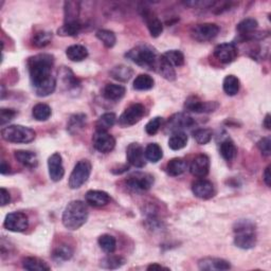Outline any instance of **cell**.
Segmentation results:
<instances>
[{
  "mask_svg": "<svg viewBox=\"0 0 271 271\" xmlns=\"http://www.w3.org/2000/svg\"><path fill=\"white\" fill-rule=\"evenodd\" d=\"M54 56L48 53L34 55L28 60V69L35 93L38 96H48L54 92L56 80L51 74Z\"/></svg>",
  "mask_w": 271,
  "mask_h": 271,
  "instance_id": "obj_1",
  "label": "cell"
},
{
  "mask_svg": "<svg viewBox=\"0 0 271 271\" xmlns=\"http://www.w3.org/2000/svg\"><path fill=\"white\" fill-rule=\"evenodd\" d=\"M88 219V208L81 200H73L68 203L63 212V225L71 231L80 229Z\"/></svg>",
  "mask_w": 271,
  "mask_h": 271,
  "instance_id": "obj_2",
  "label": "cell"
},
{
  "mask_svg": "<svg viewBox=\"0 0 271 271\" xmlns=\"http://www.w3.org/2000/svg\"><path fill=\"white\" fill-rule=\"evenodd\" d=\"M125 57L136 65L152 70L156 69V65L159 60L156 50L149 45L136 46L125 54Z\"/></svg>",
  "mask_w": 271,
  "mask_h": 271,
  "instance_id": "obj_3",
  "label": "cell"
},
{
  "mask_svg": "<svg viewBox=\"0 0 271 271\" xmlns=\"http://www.w3.org/2000/svg\"><path fill=\"white\" fill-rule=\"evenodd\" d=\"M234 244L236 247L248 250L252 249L256 245L255 226L250 220L241 219L234 225Z\"/></svg>",
  "mask_w": 271,
  "mask_h": 271,
  "instance_id": "obj_4",
  "label": "cell"
},
{
  "mask_svg": "<svg viewBox=\"0 0 271 271\" xmlns=\"http://www.w3.org/2000/svg\"><path fill=\"white\" fill-rule=\"evenodd\" d=\"M2 137L4 140L11 143H30L35 137L36 132L23 125H9L2 130Z\"/></svg>",
  "mask_w": 271,
  "mask_h": 271,
  "instance_id": "obj_5",
  "label": "cell"
},
{
  "mask_svg": "<svg viewBox=\"0 0 271 271\" xmlns=\"http://www.w3.org/2000/svg\"><path fill=\"white\" fill-rule=\"evenodd\" d=\"M91 173V163L89 160L83 159L75 164V167L70 174L69 177V185L70 189L76 190L80 189L84 183L88 180Z\"/></svg>",
  "mask_w": 271,
  "mask_h": 271,
  "instance_id": "obj_6",
  "label": "cell"
},
{
  "mask_svg": "<svg viewBox=\"0 0 271 271\" xmlns=\"http://www.w3.org/2000/svg\"><path fill=\"white\" fill-rule=\"evenodd\" d=\"M145 113V107L140 103H134L124 110L120 115L119 124L123 127L132 126L136 123H138Z\"/></svg>",
  "mask_w": 271,
  "mask_h": 271,
  "instance_id": "obj_7",
  "label": "cell"
},
{
  "mask_svg": "<svg viewBox=\"0 0 271 271\" xmlns=\"http://www.w3.org/2000/svg\"><path fill=\"white\" fill-rule=\"evenodd\" d=\"M155 182L154 177L151 174L137 172L133 173L126 179V185L134 192L149 191Z\"/></svg>",
  "mask_w": 271,
  "mask_h": 271,
  "instance_id": "obj_8",
  "label": "cell"
},
{
  "mask_svg": "<svg viewBox=\"0 0 271 271\" xmlns=\"http://www.w3.org/2000/svg\"><path fill=\"white\" fill-rule=\"evenodd\" d=\"M219 33V27L215 24H199L192 28L191 35L195 41L199 43L209 42L216 37Z\"/></svg>",
  "mask_w": 271,
  "mask_h": 271,
  "instance_id": "obj_9",
  "label": "cell"
},
{
  "mask_svg": "<svg viewBox=\"0 0 271 271\" xmlns=\"http://www.w3.org/2000/svg\"><path fill=\"white\" fill-rule=\"evenodd\" d=\"M4 227L12 232H24L29 227V218L23 212H13L6 216Z\"/></svg>",
  "mask_w": 271,
  "mask_h": 271,
  "instance_id": "obj_10",
  "label": "cell"
},
{
  "mask_svg": "<svg viewBox=\"0 0 271 271\" xmlns=\"http://www.w3.org/2000/svg\"><path fill=\"white\" fill-rule=\"evenodd\" d=\"M92 145L98 152L107 154L114 149L115 139L107 131L96 130L92 137Z\"/></svg>",
  "mask_w": 271,
  "mask_h": 271,
  "instance_id": "obj_11",
  "label": "cell"
},
{
  "mask_svg": "<svg viewBox=\"0 0 271 271\" xmlns=\"http://www.w3.org/2000/svg\"><path fill=\"white\" fill-rule=\"evenodd\" d=\"M195 125V120L187 113H175L169 119L166 128L171 132L182 131V129L191 128Z\"/></svg>",
  "mask_w": 271,
  "mask_h": 271,
  "instance_id": "obj_12",
  "label": "cell"
},
{
  "mask_svg": "<svg viewBox=\"0 0 271 271\" xmlns=\"http://www.w3.org/2000/svg\"><path fill=\"white\" fill-rule=\"evenodd\" d=\"M218 106L217 102H203L195 95L189 96L185 103V108L195 113L213 112L218 108Z\"/></svg>",
  "mask_w": 271,
  "mask_h": 271,
  "instance_id": "obj_13",
  "label": "cell"
},
{
  "mask_svg": "<svg viewBox=\"0 0 271 271\" xmlns=\"http://www.w3.org/2000/svg\"><path fill=\"white\" fill-rule=\"evenodd\" d=\"M238 49L234 43H224L215 47L214 56L222 64H230L236 60Z\"/></svg>",
  "mask_w": 271,
  "mask_h": 271,
  "instance_id": "obj_14",
  "label": "cell"
},
{
  "mask_svg": "<svg viewBox=\"0 0 271 271\" xmlns=\"http://www.w3.org/2000/svg\"><path fill=\"white\" fill-rule=\"evenodd\" d=\"M126 158L129 164L134 168L142 169L147 164L144 149L139 143H130L126 150Z\"/></svg>",
  "mask_w": 271,
  "mask_h": 271,
  "instance_id": "obj_15",
  "label": "cell"
},
{
  "mask_svg": "<svg viewBox=\"0 0 271 271\" xmlns=\"http://www.w3.org/2000/svg\"><path fill=\"white\" fill-rule=\"evenodd\" d=\"M48 170H49V176L52 181L59 182L64 178L65 169L60 153H54L48 159Z\"/></svg>",
  "mask_w": 271,
  "mask_h": 271,
  "instance_id": "obj_16",
  "label": "cell"
},
{
  "mask_svg": "<svg viewBox=\"0 0 271 271\" xmlns=\"http://www.w3.org/2000/svg\"><path fill=\"white\" fill-rule=\"evenodd\" d=\"M210 170V159L205 154H200L193 159L191 166H190V172L193 176L198 178H205Z\"/></svg>",
  "mask_w": 271,
  "mask_h": 271,
  "instance_id": "obj_17",
  "label": "cell"
},
{
  "mask_svg": "<svg viewBox=\"0 0 271 271\" xmlns=\"http://www.w3.org/2000/svg\"><path fill=\"white\" fill-rule=\"evenodd\" d=\"M192 192L196 197L206 200L215 195V188L211 181L199 179L192 185Z\"/></svg>",
  "mask_w": 271,
  "mask_h": 271,
  "instance_id": "obj_18",
  "label": "cell"
},
{
  "mask_svg": "<svg viewBox=\"0 0 271 271\" xmlns=\"http://www.w3.org/2000/svg\"><path fill=\"white\" fill-rule=\"evenodd\" d=\"M198 268L205 271H213V270L221 271V270H229L231 268V264L224 258L205 257L201 258L198 262Z\"/></svg>",
  "mask_w": 271,
  "mask_h": 271,
  "instance_id": "obj_19",
  "label": "cell"
},
{
  "mask_svg": "<svg viewBox=\"0 0 271 271\" xmlns=\"http://www.w3.org/2000/svg\"><path fill=\"white\" fill-rule=\"evenodd\" d=\"M145 23L148 25V29L151 33V35L153 37H159L163 31V25L160 22V19L155 15L154 13H152L150 10L145 9L142 14Z\"/></svg>",
  "mask_w": 271,
  "mask_h": 271,
  "instance_id": "obj_20",
  "label": "cell"
},
{
  "mask_svg": "<svg viewBox=\"0 0 271 271\" xmlns=\"http://www.w3.org/2000/svg\"><path fill=\"white\" fill-rule=\"evenodd\" d=\"M86 202L92 207H104L110 202V196L104 191L91 190L86 193L85 195Z\"/></svg>",
  "mask_w": 271,
  "mask_h": 271,
  "instance_id": "obj_21",
  "label": "cell"
},
{
  "mask_svg": "<svg viewBox=\"0 0 271 271\" xmlns=\"http://www.w3.org/2000/svg\"><path fill=\"white\" fill-rule=\"evenodd\" d=\"M15 159L28 169H35L38 164L36 154L30 151H16L14 153Z\"/></svg>",
  "mask_w": 271,
  "mask_h": 271,
  "instance_id": "obj_22",
  "label": "cell"
},
{
  "mask_svg": "<svg viewBox=\"0 0 271 271\" xmlns=\"http://www.w3.org/2000/svg\"><path fill=\"white\" fill-rule=\"evenodd\" d=\"M125 92H126V89L122 85L107 84L103 90V95L109 101H119L125 95Z\"/></svg>",
  "mask_w": 271,
  "mask_h": 271,
  "instance_id": "obj_23",
  "label": "cell"
},
{
  "mask_svg": "<svg viewBox=\"0 0 271 271\" xmlns=\"http://www.w3.org/2000/svg\"><path fill=\"white\" fill-rule=\"evenodd\" d=\"M86 114L75 113L72 114L69 121L67 123V130L70 134H75L80 132L86 126Z\"/></svg>",
  "mask_w": 271,
  "mask_h": 271,
  "instance_id": "obj_24",
  "label": "cell"
},
{
  "mask_svg": "<svg viewBox=\"0 0 271 271\" xmlns=\"http://www.w3.org/2000/svg\"><path fill=\"white\" fill-rule=\"evenodd\" d=\"M188 169V163L182 158H174L167 164V173L172 177L182 175Z\"/></svg>",
  "mask_w": 271,
  "mask_h": 271,
  "instance_id": "obj_25",
  "label": "cell"
},
{
  "mask_svg": "<svg viewBox=\"0 0 271 271\" xmlns=\"http://www.w3.org/2000/svg\"><path fill=\"white\" fill-rule=\"evenodd\" d=\"M63 85L66 87L67 90H74L80 87V81L76 79L73 72L69 69V68L63 67L61 71L59 72Z\"/></svg>",
  "mask_w": 271,
  "mask_h": 271,
  "instance_id": "obj_26",
  "label": "cell"
},
{
  "mask_svg": "<svg viewBox=\"0 0 271 271\" xmlns=\"http://www.w3.org/2000/svg\"><path fill=\"white\" fill-rule=\"evenodd\" d=\"M156 71H158L164 79L168 80V81H175L176 80V72H175V69H174V67L169 64L166 59L161 55L159 56V60L157 62V65H156V69H155Z\"/></svg>",
  "mask_w": 271,
  "mask_h": 271,
  "instance_id": "obj_27",
  "label": "cell"
},
{
  "mask_svg": "<svg viewBox=\"0 0 271 271\" xmlns=\"http://www.w3.org/2000/svg\"><path fill=\"white\" fill-rule=\"evenodd\" d=\"M66 55L71 62H82L88 56V50L82 45H72L67 48Z\"/></svg>",
  "mask_w": 271,
  "mask_h": 271,
  "instance_id": "obj_28",
  "label": "cell"
},
{
  "mask_svg": "<svg viewBox=\"0 0 271 271\" xmlns=\"http://www.w3.org/2000/svg\"><path fill=\"white\" fill-rule=\"evenodd\" d=\"M110 76L112 79L117 80L119 82H127L131 79V76L133 74V70L131 69L130 67L125 66V65H119L113 67L112 69L109 72Z\"/></svg>",
  "mask_w": 271,
  "mask_h": 271,
  "instance_id": "obj_29",
  "label": "cell"
},
{
  "mask_svg": "<svg viewBox=\"0 0 271 271\" xmlns=\"http://www.w3.org/2000/svg\"><path fill=\"white\" fill-rule=\"evenodd\" d=\"M219 152H220L221 157L228 162L233 161L237 156V149L235 147L234 142L231 139H226L220 143Z\"/></svg>",
  "mask_w": 271,
  "mask_h": 271,
  "instance_id": "obj_30",
  "label": "cell"
},
{
  "mask_svg": "<svg viewBox=\"0 0 271 271\" xmlns=\"http://www.w3.org/2000/svg\"><path fill=\"white\" fill-rule=\"evenodd\" d=\"M23 267L26 270H30V271H49L50 270V266L48 265L45 260L38 257H33V256L25 257L23 259Z\"/></svg>",
  "mask_w": 271,
  "mask_h": 271,
  "instance_id": "obj_31",
  "label": "cell"
},
{
  "mask_svg": "<svg viewBox=\"0 0 271 271\" xmlns=\"http://www.w3.org/2000/svg\"><path fill=\"white\" fill-rule=\"evenodd\" d=\"M188 144V136L183 131L174 132L169 140V147L173 151H179L186 148Z\"/></svg>",
  "mask_w": 271,
  "mask_h": 271,
  "instance_id": "obj_32",
  "label": "cell"
},
{
  "mask_svg": "<svg viewBox=\"0 0 271 271\" xmlns=\"http://www.w3.org/2000/svg\"><path fill=\"white\" fill-rule=\"evenodd\" d=\"M80 4L75 2L65 3V23L79 21Z\"/></svg>",
  "mask_w": 271,
  "mask_h": 271,
  "instance_id": "obj_33",
  "label": "cell"
},
{
  "mask_svg": "<svg viewBox=\"0 0 271 271\" xmlns=\"http://www.w3.org/2000/svg\"><path fill=\"white\" fill-rule=\"evenodd\" d=\"M155 81L149 74H139L133 81V89L139 91L150 90L154 87Z\"/></svg>",
  "mask_w": 271,
  "mask_h": 271,
  "instance_id": "obj_34",
  "label": "cell"
},
{
  "mask_svg": "<svg viewBox=\"0 0 271 271\" xmlns=\"http://www.w3.org/2000/svg\"><path fill=\"white\" fill-rule=\"evenodd\" d=\"M145 158L153 163H157L163 157V152L160 145L157 143H150L147 149L144 150Z\"/></svg>",
  "mask_w": 271,
  "mask_h": 271,
  "instance_id": "obj_35",
  "label": "cell"
},
{
  "mask_svg": "<svg viewBox=\"0 0 271 271\" xmlns=\"http://www.w3.org/2000/svg\"><path fill=\"white\" fill-rule=\"evenodd\" d=\"M82 27L83 26L80 21L65 23L59 30H57V33L61 36H75L81 32Z\"/></svg>",
  "mask_w": 271,
  "mask_h": 271,
  "instance_id": "obj_36",
  "label": "cell"
},
{
  "mask_svg": "<svg viewBox=\"0 0 271 271\" xmlns=\"http://www.w3.org/2000/svg\"><path fill=\"white\" fill-rule=\"evenodd\" d=\"M51 108L49 105L47 104H44V103H40V104H36L33 109H32V114L35 120L37 121H41V122H44V121H47L48 119H49L51 117Z\"/></svg>",
  "mask_w": 271,
  "mask_h": 271,
  "instance_id": "obj_37",
  "label": "cell"
},
{
  "mask_svg": "<svg viewBox=\"0 0 271 271\" xmlns=\"http://www.w3.org/2000/svg\"><path fill=\"white\" fill-rule=\"evenodd\" d=\"M222 88H224V91L228 94L233 96L237 94L239 90V80L235 75H227L224 80V83H222Z\"/></svg>",
  "mask_w": 271,
  "mask_h": 271,
  "instance_id": "obj_38",
  "label": "cell"
},
{
  "mask_svg": "<svg viewBox=\"0 0 271 271\" xmlns=\"http://www.w3.org/2000/svg\"><path fill=\"white\" fill-rule=\"evenodd\" d=\"M257 26H258V24H257L256 19L246 18L236 26V30L240 36H245V35H248L250 33L254 32L256 30Z\"/></svg>",
  "mask_w": 271,
  "mask_h": 271,
  "instance_id": "obj_39",
  "label": "cell"
},
{
  "mask_svg": "<svg viewBox=\"0 0 271 271\" xmlns=\"http://www.w3.org/2000/svg\"><path fill=\"white\" fill-rule=\"evenodd\" d=\"M115 121H117V117L113 112H106L102 114L96 122V130L107 131L113 126Z\"/></svg>",
  "mask_w": 271,
  "mask_h": 271,
  "instance_id": "obj_40",
  "label": "cell"
},
{
  "mask_svg": "<svg viewBox=\"0 0 271 271\" xmlns=\"http://www.w3.org/2000/svg\"><path fill=\"white\" fill-rule=\"evenodd\" d=\"M98 243L104 252L108 253V254L113 253L114 250H115V247H117V241H115V238L110 234L101 235L99 237Z\"/></svg>",
  "mask_w": 271,
  "mask_h": 271,
  "instance_id": "obj_41",
  "label": "cell"
},
{
  "mask_svg": "<svg viewBox=\"0 0 271 271\" xmlns=\"http://www.w3.org/2000/svg\"><path fill=\"white\" fill-rule=\"evenodd\" d=\"M162 56L173 67H181L185 65V55L179 50H170L163 53Z\"/></svg>",
  "mask_w": 271,
  "mask_h": 271,
  "instance_id": "obj_42",
  "label": "cell"
},
{
  "mask_svg": "<svg viewBox=\"0 0 271 271\" xmlns=\"http://www.w3.org/2000/svg\"><path fill=\"white\" fill-rule=\"evenodd\" d=\"M73 255V250L67 245H61L59 247H56L53 252H52V257L57 260V262H64V260L70 259Z\"/></svg>",
  "mask_w": 271,
  "mask_h": 271,
  "instance_id": "obj_43",
  "label": "cell"
},
{
  "mask_svg": "<svg viewBox=\"0 0 271 271\" xmlns=\"http://www.w3.org/2000/svg\"><path fill=\"white\" fill-rule=\"evenodd\" d=\"M125 264V259L122 256L109 255L102 259L101 267L104 269H118Z\"/></svg>",
  "mask_w": 271,
  "mask_h": 271,
  "instance_id": "obj_44",
  "label": "cell"
},
{
  "mask_svg": "<svg viewBox=\"0 0 271 271\" xmlns=\"http://www.w3.org/2000/svg\"><path fill=\"white\" fill-rule=\"evenodd\" d=\"M95 35L106 48H112L115 45V42H117L114 33L109 30H99Z\"/></svg>",
  "mask_w": 271,
  "mask_h": 271,
  "instance_id": "obj_45",
  "label": "cell"
},
{
  "mask_svg": "<svg viewBox=\"0 0 271 271\" xmlns=\"http://www.w3.org/2000/svg\"><path fill=\"white\" fill-rule=\"evenodd\" d=\"M212 136L213 131L210 128H199L193 132V137H194L195 141L200 145L208 144L212 139Z\"/></svg>",
  "mask_w": 271,
  "mask_h": 271,
  "instance_id": "obj_46",
  "label": "cell"
},
{
  "mask_svg": "<svg viewBox=\"0 0 271 271\" xmlns=\"http://www.w3.org/2000/svg\"><path fill=\"white\" fill-rule=\"evenodd\" d=\"M52 41V33L48 31H40L35 33L33 37V44L38 48H44L49 45Z\"/></svg>",
  "mask_w": 271,
  "mask_h": 271,
  "instance_id": "obj_47",
  "label": "cell"
},
{
  "mask_svg": "<svg viewBox=\"0 0 271 271\" xmlns=\"http://www.w3.org/2000/svg\"><path fill=\"white\" fill-rule=\"evenodd\" d=\"M162 125V118L161 117H155L151 121L148 122V124L145 125V131L148 134L154 136L158 132Z\"/></svg>",
  "mask_w": 271,
  "mask_h": 271,
  "instance_id": "obj_48",
  "label": "cell"
},
{
  "mask_svg": "<svg viewBox=\"0 0 271 271\" xmlns=\"http://www.w3.org/2000/svg\"><path fill=\"white\" fill-rule=\"evenodd\" d=\"M16 114H17V111L15 109L2 108L0 109V125L4 126V125H6L8 122L13 120Z\"/></svg>",
  "mask_w": 271,
  "mask_h": 271,
  "instance_id": "obj_49",
  "label": "cell"
},
{
  "mask_svg": "<svg viewBox=\"0 0 271 271\" xmlns=\"http://www.w3.org/2000/svg\"><path fill=\"white\" fill-rule=\"evenodd\" d=\"M257 148L262 153L263 156L269 157L271 154V139L270 137H265L263 139H260L257 142Z\"/></svg>",
  "mask_w": 271,
  "mask_h": 271,
  "instance_id": "obj_50",
  "label": "cell"
},
{
  "mask_svg": "<svg viewBox=\"0 0 271 271\" xmlns=\"http://www.w3.org/2000/svg\"><path fill=\"white\" fill-rule=\"evenodd\" d=\"M10 201H11V196H10L9 191H7L5 188H2V206H7Z\"/></svg>",
  "mask_w": 271,
  "mask_h": 271,
  "instance_id": "obj_51",
  "label": "cell"
},
{
  "mask_svg": "<svg viewBox=\"0 0 271 271\" xmlns=\"http://www.w3.org/2000/svg\"><path fill=\"white\" fill-rule=\"evenodd\" d=\"M264 181L266 183L267 187H270L271 185V175H270V166H268L266 169H265V172H264Z\"/></svg>",
  "mask_w": 271,
  "mask_h": 271,
  "instance_id": "obj_52",
  "label": "cell"
},
{
  "mask_svg": "<svg viewBox=\"0 0 271 271\" xmlns=\"http://www.w3.org/2000/svg\"><path fill=\"white\" fill-rule=\"evenodd\" d=\"M10 170H11V168H10L9 164L3 160L2 161V169H0V172H2L3 175H6V174H9L10 173Z\"/></svg>",
  "mask_w": 271,
  "mask_h": 271,
  "instance_id": "obj_53",
  "label": "cell"
},
{
  "mask_svg": "<svg viewBox=\"0 0 271 271\" xmlns=\"http://www.w3.org/2000/svg\"><path fill=\"white\" fill-rule=\"evenodd\" d=\"M161 269H166V270H170V268L168 267H164L162 265H159V264H151L149 267H148V270H161Z\"/></svg>",
  "mask_w": 271,
  "mask_h": 271,
  "instance_id": "obj_54",
  "label": "cell"
},
{
  "mask_svg": "<svg viewBox=\"0 0 271 271\" xmlns=\"http://www.w3.org/2000/svg\"><path fill=\"white\" fill-rule=\"evenodd\" d=\"M270 114L269 113H267L266 114V117H265V119H264V122H263V125H264V126L266 127V129H270L271 128V123H270Z\"/></svg>",
  "mask_w": 271,
  "mask_h": 271,
  "instance_id": "obj_55",
  "label": "cell"
}]
</instances>
